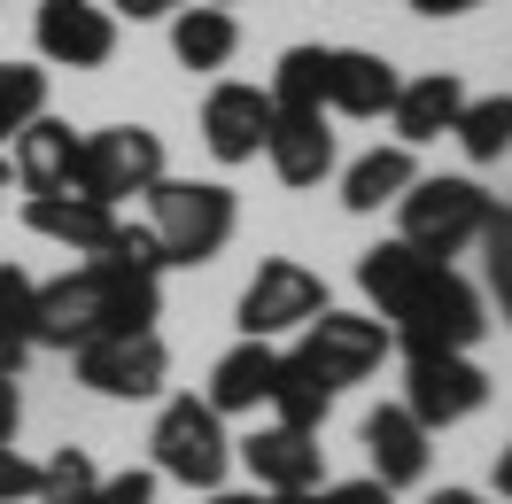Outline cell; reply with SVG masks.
I'll list each match as a JSON object with an SVG mask.
<instances>
[{"instance_id": "1", "label": "cell", "mask_w": 512, "mask_h": 504, "mask_svg": "<svg viewBox=\"0 0 512 504\" xmlns=\"http://www.w3.org/2000/svg\"><path fill=\"white\" fill-rule=\"evenodd\" d=\"M163 318V287L148 272H125L109 256H86L78 272L39 287V311H32V342L39 349H86L101 334H140Z\"/></svg>"}, {"instance_id": "2", "label": "cell", "mask_w": 512, "mask_h": 504, "mask_svg": "<svg viewBox=\"0 0 512 504\" xmlns=\"http://www.w3.org/2000/svg\"><path fill=\"white\" fill-rule=\"evenodd\" d=\"M489 210H497V194L481 187V179H466V171H419L412 187L396 194V241H412L419 256H435V264H450L458 249H474L481 225H489Z\"/></svg>"}, {"instance_id": "3", "label": "cell", "mask_w": 512, "mask_h": 504, "mask_svg": "<svg viewBox=\"0 0 512 504\" xmlns=\"http://www.w3.org/2000/svg\"><path fill=\"white\" fill-rule=\"evenodd\" d=\"M381 326H388V342L404 349V357H443V349H474L481 334H489V303H481V287L466 280V272L435 264Z\"/></svg>"}, {"instance_id": "4", "label": "cell", "mask_w": 512, "mask_h": 504, "mask_svg": "<svg viewBox=\"0 0 512 504\" xmlns=\"http://www.w3.org/2000/svg\"><path fill=\"white\" fill-rule=\"evenodd\" d=\"M148 225H156V241H163V264H210L233 241L241 202L218 179H171L163 171L156 187H148Z\"/></svg>"}, {"instance_id": "5", "label": "cell", "mask_w": 512, "mask_h": 504, "mask_svg": "<svg viewBox=\"0 0 512 504\" xmlns=\"http://www.w3.org/2000/svg\"><path fill=\"white\" fill-rule=\"evenodd\" d=\"M163 171H171V163H163V132L156 125H101V132H78L70 194H86L101 210H125L132 194H148Z\"/></svg>"}, {"instance_id": "6", "label": "cell", "mask_w": 512, "mask_h": 504, "mask_svg": "<svg viewBox=\"0 0 512 504\" xmlns=\"http://www.w3.org/2000/svg\"><path fill=\"white\" fill-rule=\"evenodd\" d=\"M326 303H334V295H326V280L311 272V264H295V256H264L256 280L241 287L233 326H241V342H280V334H303Z\"/></svg>"}, {"instance_id": "7", "label": "cell", "mask_w": 512, "mask_h": 504, "mask_svg": "<svg viewBox=\"0 0 512 504\" xmlns=\"http://www.w3.org/2000/svg\"><path fill=\"white\" fill-rule=\"evenodd\" d=\"M225 466H233V442H225V419L202 396H171L156 411V481H187V489H225Z\"/></svg>"}, {"instance_id": "8", "label": "cell", "mask_w": 512, "mask_h": 504, "mask_svg": "<svg viewBox=\"0 0 512 504\" xmlns=\"http://www.w3.org/2000/svg\"><path fill=\"white\" fill-rule=\"evenodd\" d=\"M70 365H78V380L94 396L148 404V396H163V380H171V349H163L156 326H140V334H101V342L70 349Z\"/></svg>"}, {"instance_id": "9", "label": "cell", "mask_w": 512, "mask_h": 504, "mask_svg": "<svg viewBox=\"0 0 512 504\" xmlns=\"http://www.w3.org/2000/svg\"><path fill=\"white\" fill-rule=\"evenodd\" d=\"M489 404V373L474 365V349H443V357H404V411L427 435H443L458 419H474Z\"/></svg>"}, {"instance_id": "10", "label": "cell", "mask_w": 512, "mask_h": 504, "mask_svg": "<svg viewBox=\"0 0 512 504\" xmlns=\"http://www.w3.org/2000/svg\"><path fill=\"white\" fill-rule=\"evenodd\" d=\"M388 349H396V342H388V326L373 311H334V303H326V311L303 326V349H295V357H311L319 380L350 388V380H373V373H381Z\"/></svg>"}, {"instance_id": "11", "label": "cell", "mask_w": 512, "mask_h": 504, "mask_svg": "<svg viewBox=\"0 0 512 504\" xmlns=\"http://www.w3.org/2000/svg\"><path fill=\"white\" fill-rule=\"evenodd\" d=\"M264 132H272V94L249 86V78H218L210 101H202V148L233 171V163L264 156Z\"/></svg>"}, {"instance_id": "12", "label": "cell", "mask_w": 512, "mask_h": 504, "mask_svg": "<svg viewBox=\"0 0 512 504\" xmlns=\"http://www.w3.org/2000/svg\"><path fill=\"white\" fill-rule=\"evenodd\" d=\"M32 39H39V55H47V63L101 70L109 55H117V16H109L101 0H39Z\"/></svg>"}, {"instance_id": "13", "label": "cell", "mask_w": 512, "mask_h": 504, "mask_svg": "<svg viewBox=\"0 0 512 504\" xmlns=\"http://www.w3.org/2000/svg\"><path fill=\"white\" fill-rule=\"evenodd\" d=\"M264 163L280 187H319L334 171V132H326V109H272V132H264Z\"/></svg>"}, {"instance_id": "14", "label": "cell", "mask_w": 512, "mask_h": 504, "mask_svg": "<svg viewBox=\"0 0 512 504\" xmlns=\"http://www.w3.org/2000/svg\"><path fill=\"white\" fill-rule=\"evenodd\" d=\"M396 86H404L396 63L373 55V47H334V55H326V109H334V117L373 125V117L396 109Z\"/></svg>"}, {"instance_id": "15", "label": "cell", "mask_w": 512, "mask_h": 504, "mask_svg": "<svg viewBox=\"0 0 512 504\" xmlns=\"http://www.w3.org/2000/svg\"><path fill=\"white\" fill-rule=\"evenodd\" d=\"M233 458H241L264 489H319V481H326V442L303 435V427H280V419H272V427H256Z\"/></svg>"}, {"instance_id": "16", "label": "cell", "mask_w": 512, "mask_h": 504, "mask_svg": "<svg viewBox=\"0 0 512 504\" xmlns=\"http://www.w3.org/2000/svg\"><path fill=\"white\" fill-rule=\"evenodd\" d=\"M365 458H373V481H381V489H419L435 442H427V427H419L404 404H381L365 419Z\"/></svg>"}, {"instance_id": "17", "label": "cell", "mask_w": 512, "mask_h": 504, "mask_svg": "<svg viewBox=\"0 0 512 504\" xmlns=\"http://www.w3.org/2000/svg\"><path fill=\"white\" fill-rule=\"evenodd\" d=\"M458 109H466V78H458V70L404 78V86H396V109H388L396 148H427V140H443V132L458 125Z\"/></svg>"}, {"instance_id": "18", "label": "cell", "mask_w": 512, "mask_h": 504, "mask_svg": "<svg viewBox=\"0 0 512 504\" xmlns=\"http://www.w3.org/2000/svg\"><path fill=\"white\" fill-rule=\"evenodd\" d=\"M24 225H32L39 241L70 249V256H101L109 233H117V210H101L86 194H24Z\"/></svg>"}, {"instance_id": "19", "label": "cell", "mask_w": 512, "mask_h": 504, "mask_svg": "<svg viewBox=\"0 0 512 504\" xmlns=\"http://www.w3.org/2000/svg\"><path fill=\"white\" fill-rule=\"evenodd\" d=\"M272 373H280V349H272V342H233L218 365H210L202 404L218 411V419H241V411L272 404Z\"/></svg>"}, {"instance_id": "20", "label": "cell", "mask_w": 512, "mask_h": 504, "mask_svg": "<svg viewBox=\"0 0 512 504\" xmlns=\"http://www.w3.org/2000/svg\"><path fill=\"white\" fill-rule=\"evenodd\" d=\"M70 171H78V132H70L63 117H32V125L16 132L8 179L24 194H70Z\"/></svg>"}, {"instance_id": "21", "label": "cell", "mask_w": 512, "mask_h": 504, "mask_svg": "<svg viewBox=\"0 0 512 504\" xmlns=\"http://www.w3.org/2000/svg\"><path fill=\"white\" fill-rule=\"evenodd\" d=\"M419 179V156L412 148H365V156L342 171V210H357V218H373V210H396V194Z\"/></svg>"}, {"instance_id": "22", "label": "cell", "mask_w": 512, "mask_h": 504, "mask_svg": "<svg viewBox=\"0 0 512 504\" xmlns=\"http://www.w3.org/2000/svg\"><path fill=\"white\" fill-rule=\"evenodd\" d=\"M171 55L187 70H225L241 55V24L233 8H171Z\"/></svg>"}, {"instance_id": "23", "label": "cell", "mask_w": 512, "mask_h": 504, "mask_svg": "<svg viewBox=\"0 0 512 504\" xmlns=\"http://www.w3.org/2000/svg\"><path fill=\"white\" fill-rule=\"evenodd\" d=\"M427 272H435V256H419L412 241H373V249L357 256V287L373 295V318H388Z\"/></svg>"}, {"instance_id": "24", "label": "cell", "mask_w": 512, "mask_h": 504, "mask_svg": "<svg viewBox=\"0 0 512 504\" xmlns=\"http://www.w3.org/2000/svg\"><path fill=\"white\" fill-rule=\"evenodd\" d=\"M334 380H319L311 357H280V373H272V411H280V427H303V435H319L326 411H334Z\"/></svg>"}, {"instance_id": "25", "label": "cell", "mask_w": 512, "mask_h": 504, "mask_svg": "<svg viewBox=\"0 0 512 504\" xmlns=\"http://www.w3.org/2000/svg\"><path fill=\"white\" fill-rule=\"evenodd\" d=\"M32 311H39V280L32 272H16V264H0V373L16 380L24 373V357H32Z\"/></svg>"}, {"instance_id": "26", "label": "cell", "mask_w": 512, "mask_h": 504, "mask_svg": "<svg viewBox=\"0 0 512 504\" xmlns=\"http://www.w3.org/2000/svg\"><path fill=\"white\" fill-rule=\"evenodd\" d=\"M458 148H466V156L474 163H505L512 156V94H466V109H458Z\"/></svg>"}, {"instance_id": "27", "label": "cell", "mask_w": 512, "mask_h": 504, "mask_svg": "<svg viewBox=\"0 0 512 504\" xmlns=\"http://www.w3.org/2000/svg\"><path fill=\"white\" fill-rule=\"evenodd\" d=\"M326 55L334 47H288L280 63H272V109H326Z\"/></svg>"}, {"instance_id": "28", "label": "cell", "mask_w": 512, "mask_h": 504, "mask_svg": "<svg viewBox=\"0 0 512 504\" xmlns=\"http://www.w3.org/2000/svg\"><path fill=\"white\" fill-rule=\"evenodd\" d=\"M32 117H47V70L39 63H0V140H16Z\"/></svg>"}, {"instance_id": "29", "label": "cell", "mask_w": 512, "mask_h": 504, "mask_svg": "<svg viewBox=\"0 0 512 504\" xmlns=\"http://www.w3.org/2000/svg\"><path fill=\"white\" fill-rule=\"evenodd\" d=\"M481 280H489V295H481V303H497V311H505V326H512V210L505 202H497V210H489V225H481Z\"/></svg>"}, {"instance_id": "30", "label": "cell", "mask_w": 512, "mask_h": 504, "mask_svg": "<svg viewBox=\"0 0 512 504\" xmlns=\"http://www.w3.org/2000/svg\"><path fill=\"white\" fill-rule=\"evenodd\" d=\"M94 481H101V466L86 450H55V458H39V497L32 504H86Z\"/></svg>"}, {"instance_id": "31", "label": "cell", "mask_w": 512, "mask_h": 504, "mask_svg": "<svg viewBox=\"0 0 512 504\" xmlns=\"http://www.w3.org/2000/svg\"><path fill=\"white\" fill-rule=\"evenodd\" d=\"M101 256H109V264H125V272H148V280H163V272H171L148 218H117V233H109V249H101Z\"/></svg>"}, {"instance_id": "32", "label": "cell", "mask_w": 512, "mask_h": 504, "mask_svg": "<svg viewBox=\"0 0 512 504\" xmlns=\"http://www.w3.org/2000/svg\"><path fill=\"white\" fill-rule=\"evenodd\" d=\"M86 504H156V466H125V473H109V481H94Z\"/></svg>"}, {"instance_id": "33", "label": "cell", "mask_w": 512, "mask_h": 504, "mask_svg": "<svg viewBox=\"0 0 512 504\" xmlns=\"http://www.w3.org/2000/svg\"><path fill=\"white\" fill-rule=\"evenodd\" d=\"M32 497H39V466L16 442H0V504H32Z\"/></svg>"}, {"instance_id": "34", "label": "cell", "mask_w": 512, "mask_h": 504, "mask_svg": "<svg viewBox=\"0 0 512 504\" xmlns=\"http://www.w3.org/2000/svg\"><path fill=\"white\" fill-rule=\"evenodd\" d=\"M326 504H396V489H381V481L365 473V481H334V489H326Z\"/></svg>"}, {"instance_id": "35", "label": "cell", "mask_w": 512, "mask_h": 504, "mask_svg": "<svg viewBox=\"0 0 512 504\" xmlns=\"http://www.w3.org/2000/svg\"><path fill=\"white\" fill-rule=\"evenodd\" d=\"M109 16H132V24H148V16H171V8H187V0H101Z\"/></svg>"}, {"instance_id": "36", "label": "cell", "mask_w": 512, "mask_h": 504, "mask_svg": "<svg viewBox=\"0 0 512 504\" xmlns=\"http://www.w3.org/2000/svg\"><path fill=\"white\" fill-rule=\"evenodd\" d=\"M16 427H24V396H16V380L0 373V442H16Z\"/></svg>"}, {"instance_id": "37", "label": "cell", "mask_w": 512, "mask_h": 504, "mask_svg": "<svg viewBox=\"0 0 512 504\" xmlns=\"http://www.w3.org/2000/svg\"><path fill=\"white\" fill-rule=\"evenodd\" d=\"M466 8H481V0H412V16H435V24H443V16H466Z\"/></svg>"}, {"instance_id": "38", "label": "cell", "mask_w": 512, "mask_h": 504, "mask_svg": "<svg viewBox=\"0 0 512 504\" xmlns=\"http://www.w3.org/2000/svg\"><path fill=\"white\" fill-rule=\"evenodd\" d=\"M264 504H326V489H264Z\"/></svg>"}, {"instance_id": "39", "label": "cell", "mask_w": 512, "mask_h": 504, "mask_svg": "<svg viewBox=\"0 0 512 504\" xmlns=\"http://www.w3.org/2000/svg\"><path fill=\"white\" fill-rule=\"evenodd\" d=\"M497 497L512 504V442H505V450H497Z\"/></svg>"}, {"instance_id": "40", "label": "cell", "mask_w": 512, "mask_h": 504, "mask_svg": "<svg viewBox=\"0 0 512 504\" xmlns=\"http://www.w3.org/2000/svg\"><path fill=\"white\" fill-rule=\"evenodd\" d=\"M427 504H489V497H481V489H435Z\"/></svg>"}, {"instance_id": "41", "label": "cell", "mask_w": 512, "mask_h": 504, "mask_svg": "<svg viewBox=\"0 0 512 504\" xmlns=\"http://www.w3.org/2000/svg\"><path fill=\"white\" fill-rule=\"evenodd\" d=\"M210 504H256V497H233V489H210Z\"/></svg>"}, {"instance_id": "42", "label": "cell", "mask_w": 512, "mask_h": 504, "mask_svg": "<svg viewBox=\"0 0 512 504\" xmlns=\"http://www.w3.org/2000/svg\"><path fill=\"white\" fill-rule=\"evenodd\" d=\"M0 202H8V156H0Z\"/></svg>"}, {"instance_id": "43", "label": "cell", "mask_w": 512, "mask_h": 504, "mask_svg": "<svg viewBox=\"0 0 512 504\" xmlns=\"http://www.w3.org/2000/svg\"><path fill=\"white\" fill-rule=\"evenodd\" d=\"M210 8H233V0H210Z\"/></svg>"}]
</instances>
